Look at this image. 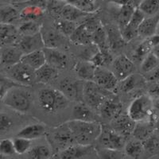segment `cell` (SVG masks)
Instances as JSON below:
<instances>
[{"label":"cell","mask_w":159,"mask_h":159,"mask_svg":"<svg viewBox=\"0 0 159 159\" xmlns=\"http://www.w3.org/2000/svg\"><path fill=\"white\" fill-rule=\"evenodd\" d=\"M74 138L76 144L92 146L99 138L102 130V125L98 122H84L70 120L67 122Z\"/></svg>","instance_id":"6da1fadb"},{"label":"cell","mask_w":159,"mask_h":159,"mask_svg":"<svg viewBox=\"0 0 159 159\" xmlns=\"http://www.w3.org/2000/svg\"><path fill=\"white\" fill-rule=\"evenodd\" d=\"M34 97L28 87L16 84L9 89L2 103L18 113H26L32 107Z\"/></svg>","instance_id":"7a4b0ae2"},{"label":"cell","mask_w":159,"mask_h":159,"mask_svg":"<svg viewBox=\"0 0 159 159\" xmlns=\"http://www.w3.org/2000/svg\"><path fill=\"white\" fill-rule=\"evenodd\" d=\"M38 103L46 113L53 114L68 107L69 100L58 89L45 88L38 92Z\"/></svg>","instance_id":"3957f363"},{"label":"cell","mask_w":159,"mask_h":159,"mask_svg":"<svg viewBox=\"0 0 159 159\" xmlns=\"http://www.w3.org/2000/svg\"><path fill=\"white\" fill-rule=\"evenodd\" d=\"M153 114V101L149 96L143 95L131 102L127 109V115L135 123L150 121Z\"/></svg>","instance_id":"277c9868"},{"label":"cell","mask_w":159,"mask_h":159,"mask_svg":"<svg viewBox=\"0 0 159 159\" xmlns=\"http://www.w3.org/2000/svg\"><path fill=\"white\" fill-rule=\"evenodd\" d=\"M111 96V92L105 90L93 81H84L83 101L93 110H99L103 102Z\"/></svg>","instance_id":"5b68a950"},{"label":"cell","mask_w":159,"mask_h":159,"mask_svg":"<svg viewBox=\"0 0 159 159\" xmlns=\"http://www.w3.org/2000/svg\"><path fill=\"white\" fill-rule=\"evenodd\" d=\"M7 78L18 85L30 87L36 82L35 70L22 61L7 68Z\"/></svg>","instance_id":"8992f818"},{"label":"cell","mask_w":159,"mask_h":159,"mask_svg":"<svg viewBox=\"0 0 159 159\" xmlns=\"http://www.w3.org/2000/svg\"><path fill=\"white\" fill-rule=\"evenodd\" d=\"M84 81L73 78H64L59 83L58 90L69 99V101L83 102Z\"/></svg>","instance_id":"52a82bcc"},{"label":"cell","mask_w":159,"mask_h":159,"mask_svg":"<svg viewBox=\"0 0 159 159\" xmlns=\"http://www.w3.org/2000/svg\"><path fill=\"white\" fill-rule=\"evenodd\" d=\"M97 140L102 148L120 150L125 147L126 137L119 134L112 127L102 125L101 132Z\"/></svg>","instance_id":"ba28073f"},{"label":"cell","mask_w":159,"mask_h":159,"mask_svg":"<svg viewBox=\"0 0 159 159\" xmlns=\"http://www.w3.org/2000/svg\"><path fill=\"white\" fill-rule=\"evenodd\" d=\"M50 138L54 146L60 149L61 151L72 145L76 144L72 131L67 123L52 129L50 133Z\"/></svg>","instance_id":"9c48e42d"},{"label":"cell","mask_w":159,"mask_h":159,"mask_svg":"<svg viewBox=\"0 0 159 159\" xmlns=\"http://www.w3.org/2000/svg\"><path fill=\"white\" fill-rule=\"evenodd\" d=\"M112 68L115 76L118 80H123L133 75L136 71L135 64L126 55H120L113 61Z\"/></svg>","instance_id":"30bf717a"},{"label":"cell","mask_w":159,"mask_h":159,"mask_svg":"<svg viewBox=\"0 0 159 159\" xmlns=\"http://www.w3.org/2000/svg\"><path fill=\"white\" fill-rule=\"evenodd\" d=\"M92 81L105 90L111 92L116 88L119 80L111 71L100 66L96 67Z\"/></svg>","instance_id":"8fae6325"},{"label":"cell","mask_w":159,"mask_h":159,"mask_svg":"<svg viewBox=\"0 0 159 159\" xmlns=\"http://www.w3.org/2000/svg\"><path fill=\"white\" fill-rule=\"evenodd\" d=\"M145 18L146 15L139 8H136L127 25L123 29L119 30L122 38L125 42H130L138 36V30L139 25Z\"/></svg>","instance_id":"7c38bea8"},{"label":"cell","mask_w":159,"mask_h":159,"mask_svg":"<svg viewBox=\"0 0 159 159\" xmlns=\"http://www.w3.org/2000/svg\"><path fill=\"white\" fill-rule=\"evenodd\" d=\"M16 45L23 52V54L34 51L42 50L45 48V44L41 32L33 35L21 36Z\"/></svg>","instance_id":"4fadbf2b"},{"label":"cell","mask_w":159,"mask_h":159,"mask_svg":"<svg viewBox=\"0 0 159 159\" xmlns=\"http://www.w3.org/2000/svg\"><path fill=\"white\" fill-rule=\"evenodd\" d=\"M21 38L18 28L14 24L0 23V48L16 45Z\"/></svg>","instance_id":"5bb4252c"},{"label":"cell","mask_w":159,"mask_h":159,"mask_svg":"<svg viewBox=\"0 0 159 159\" xmlns=\"http://www.w3.org/2000/svg\"><path fill=\"white\" fill-rule=\"evenodd\" d=\"M23 55V52L17 45L2 48L0 55V65L7 68L11 67L21 62Z\"/></svg>","instance_id":"9a60e30c"},{"label":"cell","mask_w":159,"mask_h":159,"mask_svg":"<svg viewBox=\"0 0 159 159\" xmlns=\"http://www.w3.org/2000/svg\"><path fill=\"white\" fill-rule=\"evenodd\" d=\"M45 52L46 63L51 65L57 69H64L68 66L69 59L67 55L62 51L58 49H52V48H46L43 49Z\"/></svg>","instance_id":"2e32d148"},{"label":"cell","mask_w":159,"mask_h":159,"mask_svg":"<svg viewBox=\"0 0 159 159\" xmlns=\"http://www.w3.org/2000/svg\"><path fill=\"white\" fill-rule=\"evenodd\" d=\"M95 152L92 146L74 144L60 152L61 159H83Z\"/></svg>","instance_id":"e0dca14e"},{"label":"cell","mask_w":159,"mask_h":159,"mask_svg":"<svg viewBox=\"0 0 159 159\" xmlns=\"http://www.w3.org/2000/svg\"><path fill=\"white\" fill-rule=\"evenodd\" d=\"M99 111L103 119L111 122L122 113V104L116 98L110 96L103 102Z\"/></svg>","instance_id":"ac0fdd59"},{"label":"cell","mask_w":159,"mask_h":159,"mask_svg":"<svg viewBox=\"0 0 159 159\" xmlns=\"http://www.w3.org/2000/svg\"><path fill=\"white\" fill-rule=\"evenodd\" d=\"M135 124V122L129 117L127 113V114L121 113L111 121L112 128L124 137L133 134Z\"/></svg>","instance_id":"d6986e66"},{"label":"cell","mask_w":159,"mask_h":159,"mask_svg":"<svg viewBox=\"0 0 159 159\" xmlns=\"http://www.w3.org/2000/svg\"><path fill=\"white\" fill-rule=\"evenodd\" d=\"M159 25V15L148 16L143 19L138 30V36L143 39L150 38L157 34V27Z\"/></svg>","instance_id":"ffe728a7"},{"label":"cell","mask_w":159,"mask_h":159,"mask_svg":"<svg viewBox=\"0 0 159 159\" xmlns=\"http://www.w3.org/2000/svg\"><path fill=\"white\" fill-rule=\"evenodd\" d=\"M93 111L84 102H78L72 109V119L84 122H97Z\"/></svg>","instance_id":"44dd1931"},{"label":"cell","mask_w":159,"mask_h":159,"mask_svg":"<svg viewBox=\"0 0 159 159\" xmlns=\"http://www.w3.org/2000/svg\"><path fill=\"white\" fill-rule=\"evenodd\" d=\"M19 20H21L20 11L13 4H0V23L15 25Z\"/></svg>","instance_id":"7402d4cb"},{"label":"cell","mask_w":159,"mask_h":159,"mask_svg":"<svg viewBox=\"0 0 159 159\" xmlns=\"http://www.w3.org/2000/svg\"><path fill=\"white\" fill-rule=\"evenodd\" d=\"M96 66L89 61H80L75 65V72L78 78L83 81H92Z\"/></svg>","instance_id":"603a6c76"},{"label":"cell","mask_w":159,"mask_h":159,"mask_svg":"<svg viewBox=\"0 0 159 159\" xmlns=\"http://www.w3.org/2000/svg\"><path fill=\"white\" fill-rule=\"evenodd\" d=\"M46 133V127L42 123H34L28 125L18 133V137H22L30 140H34L39 139Z\"/></svg>","instance_id":"cb8c5ba5"},{"label":"cell","mask_w":159,"mask_h":159,"mask_svg":"<svg viewBox=\"0 0 159 159\" xmlns=\"http://www.w3.org/2000/svg\"><path fill=\"white\" fill-rule=\"evenodd\" d=\"M21 61L27 65L34 70H37L46 63L45 52L42 50H37L34 52L25 53L22 56Z\"/></svg>","instance_id":"d4e9b609"},{"label":"cell","mask_w":159,"mask_h":159,"mask_svg":"<svg viewBox=\"0 0 159 159\" xmlns=\"http://www.w3.org/2000/svg\"><path fill=\"white\" fill-rule=\"evenodd\" d=\"M58 76V69L45 63L43 66L35 70L36 82L42 84H48L54 80Z\"/></svg>","instance_id":"484cf974"},{"label":"cell","mask_w":159,"mask_h":159,"mask_svg":"<svg viewBox=\"0 0 159 159\" xmlns=\"http://www.w3.org/2000/svg\"><path fill=\"white\" fill-rule=\"evenodd\" d=\"M41 33L45 44V47L58 49L65 43V40H64L65 36L57 30H46L45 31L41 30Z\"/></svg>","instance_id":"4316f807"},{"label":"cell","mask_w":159,"mask_h":159,"mask_svg":"<svg viewBox=\"0 0 159 159\" xmlns=\"http://www.w3.org/2000/svg\"><path fill=\"white\" fill-rule=\"evenodd\" d=\"M71 41L79 45H89L92 42V33L84 23L78 25L70 37Z\"/></svg>","instance_id":"83f0119b"},{"label":"cell","mask_w":159,"mask_h":159,"mask_svg":"<svg viewBox=\"0 0 159 159\" xmlns=\"http://www.w3.org/2000/svg\"><path fill=\"white\" fill-rule=\"evenodd\" d=\"M135 10V6L132 2L120 6V8L116 14V20H117L119 30L123 29L127 25Z\"/></svg>","instance_id":"f1b7e54d"},{"label":"cell","mask_w":159,"mask_h":159,"mask_svg":"<svg viewBox=\"0 0 159 159\" xmlns=\"http://www.w3.org/2000/svg\"><path fill=\"white\" fill-rule=\"evenodd\" d=\"M153 48H154V46L150 42V39L149 38L144 39V41L142 43L139 44L134 50V52H132V61H133V62L134 64H135V62L141 64L143 60L150 52H152Z\"/></svg>","instance_id":"f546056e"},{"label":"cell","mask_w":159,"mask_h":159,"mask_svg":"<svg viewBox=\"0 0 159 159\" xmlns=\"http://www.w3.org/2000/svg\"><path fill=\"white\" fill-rule=\"evenodd\" d=\"M45 10L34 5H27L20 11V18L23 22L36 21L43 15Z\"/></svg>","instance_id":"4dcf8cb0"},{"label":"cell","mask_w":159,"mask_h":159,"mask_svg":"<svg viewBox=\"0 0 159 159\" xmlns=\"http://www.w3.org/2000/svg\"><path fill=\"white\" fill-rule=\"evenodd\" d=\"M152 132H153V126L150 123V121L139 122L136 123L133 134L135 139L144 142L152 135Z\"/></svg>","instance_id":"1f68e13d"},{"label":"cell","mask_w":159,"mask_h":159,"mask_svg":"<svg viewBox=\"0 0 159 159\" xmlns=\"http://www.w3.org/2000/svg\"><path fill=\"white\" fill-rule=\"evenodd\" d=\"M89 15H90V14L83 12L82 11L78 9V8L75 7L73 6L68 3L64 6L61 10V15L62 16L63 19L74 22H76V20L79 19V18L87 16Z\"/></svg>","instance_id":"d6a6232c"},{"label":"cell","mask_w":159,"mask_h":159,"mask_svg":"<svg viewBox=\"0 0 159 159\" xmlns=\"http://www.w3.org/2000/svg\"><path fill=\"white\" fill-rule=\"evenodd\" d=\"M124 147L126 154L134 159H138L141 157L145 150L143 142L139 141L138 139L130 140L125 145Z\"/></svg>","instance_id":"836d02e7"},{"label":"cell","mask_w":159,"mask_h":159,"mask_svg":"<svg viewBox=\"0 0 159 159\" xmlns=\"http://www.w3.org/2000/svg\"><path fill=\"white\" fill-rule=\"evenodd\" d=\"M138 8L145 15L154 16L159 11V0H142Z\"/></svg>","instance_id":"e575fe53"},{"label":"cell","mask_w":159,"mask_h":159,"mask_svg":"<svg viewBox=\"0 0 159 159\" xmlns=\"http://www.w3.org/2000/svg\"><path fill=\"white\" fill-rule=\"evenodd\" d=\"M66 2L87 14H92L96 10V0H67Z\"/></svg>","instance_id":"d590c367"},{"label":"cell","mask_w":159,"mask_h":159,"mask_svg":"<svg viewBox=\"0 0 159 159\" xmlns=\"http://www.w3.org/2000/svg\"><path fill=\"white\" fill-rule=\"evenodd\" d=\"M56 30L64 35L65 37H71L75 30L76 29V24L74 22H71L65 19H61L55 23Z\"/></svg>","instance_id":"8d00e7d4"},{"label":"cell","mask_w":159,"mask_h":159,"mask_svg":"<svg viewBox=\"0 0 159 159\" xmlns=\"http://www.w3.org/2000/svg\"><path fill=\"white\" fill-rule=\"evenodd\" d=\"M159 66V61L154 54L150 52L140 64V69L143 74H147Z\"/></svg>","instance_id":"74e56055"},{"label":"cell","mask_w":159,"mask_h":159,"mask_svg":"<svg viewBox=\"0 0 159 159\" xmlns=\"http://www.w3.org/2000/svg\"><path fill=\"white\" fill-rule=\"evenodd\" d=\"M18 28L21 36L33 35L41 32V25L36 21L23 22Z\"/></svg>","instance_id":"f35d334b"},{"label":"cell","mask_w":159,"mask_h":159,"mask_svg":"<svg viewBox=\"0 0 159 159\" xmlns=\"http://www.w3.org/2000/svg\"><path fill=\"white\" fill-rule=\"evenodd\" d=\"M29 154L31 159H49L52 155V152L47 146L39 145L31 148Z\"/></svg>","instance_id":"ab89813d"},{"label":"cell","mask_w":159,"mask_h":159,"mask_svg":"<svg viewBox=\"0 0 159 159\" xmlns=\"http://www.w3.org/2000/svg\"><path fill=\"white\" fill-rule=\"evenodd\" d=\"M13 143L15 146V150L16 154H24L30 150L32 143L31 140L22 137H18L13 139Z\"/></svg>","instance_id":"60d3db41"},{"label":"cell","mask_w":159,"mask_h":159,"mask_svg":"<svg viewBox=\"0 0 159 159\" xmlns=\"http://www.w3.org/2000/svg\"><path fill=\"white\" fill-rule=\"evenodd\" d=\"M15 126V122L10 115L5 112H0V135L5 134Z\"/></svg>","instance_id":"b9f144b4"},{"label":"cell","mask_w":159,"mask_h":159,"mask_svg":"<svg viewBox=\"0 0 159 159\" xmlns=\"http://www.w3.org/2000/svg\"><path fill=\"white\" fill-rule=\"evenodd\" d=\"M16 154L13 140L10 139H3L0 140V155L12 157Z\"/></svg>","instance_id":"7bdbcfd3"},{"label":"cell","mask_w":159,"mask_h":159,"mask_svg":"<svg viewBox=\"0 0 159 159\" xmlns=\"http://www.w3.org/2000/svg\"><path fill=\"white\" fill-rule=\"evenodd\" d=\"M109 44L111 46L112 49H120V47L123 46L125 42L123 41V38L120 34V30L118 33L116 32L114 28H111L110 33H109Z\"/></svg>","instance_id":"ee69618b"},{"label":"cell","mask_w":159,"mask_h":159,"mask_svg":"<svg viewBox=\"0 0 159 159\" xmlns=\"http://www.w3.org/2000/svg\"><path fill=\"white\" fill-rule=\"evenodd\" d=\"M99 159H122L119 150L101 148L96 151Z\"/></svg>","instance_id":"f6af8a7d"},{"label":"cell","mask_w":159,"mask_h":159,"mask_svg":"<svg viewBox=\"0 0 159 159\" xmlns=\"http://www.w3.org/2000/svg\"><path fill=\"white\" fill-rule=\"evenodd\" d=\"M16 84H17L13 82L9 78L0 76V102H2V99L5 97L6 94L9 91V89Z\"/></svg>","instance_id":"bcb514c9"},{"label":"cell","mask_w":159,"mask_h":159,"mask_svg":"<svg viewBox=\"0 0 159 159\" xmlns=\"http://www.w3.org/2000/svg\"><path fill=\"white\" fill-rule=\"evenodd\" d=\"M145 150H148L150 153H154L159 150V140L154 136L151 135L147 140L143 142Z\"/></svg>","instance_id":"7dc6e473"},{"label":"cell","mask_w":159,"mask_h":159,"mask_svg":"<svg viewBox=\"0 0 159 159\" xmlns=\"http://www.w3.org/2000/svg\"><path fill=\"white\" fill-rule=\"evenodd\" d=\"M136 84H137V80H136V77L134 75H131L129 77L126 78L125 80H122V85H121V90L125 92H130L131 90L135 88Z\"/></svg>","instance_id":"c3c4849f"},{"label":"cell","mask_w":159,"mask_h":159,"mask_svg":"<svg viewBox=\"0 0 159 159\" xmlns=\"http://www.w3.org/2000/svg\"><path fill=\"white\" fill-rule=\"evenodd\" d=\"M145 79L150 82L153 83H157L159 81V66L152 70L151 72H148L144 75Z\"/></svg>","instance_id":"681fc988"},{"label":"cell","mask_w":159,"mask_h":159,"mask_svg":"<svg viewBox=\"0 0 159 159\" xmlns=\"http://www.w3.org/2000/svg\"><path fill=\"white\" fill-rule=\"evenodd\" d=\"M107 1L119 6H123L129 3V2H131V0H107Z\"/></svg>","instance_id":"f907efd6"},{"label":"cell","mask_w":159,"mask_h":159,"mask_svg":"<svg viewBox=\"0 0 159 159\" xmlns=\"http://www.w3.org/2000/svg\"><path fill=\"white\" fill-rule=\"evenodd\" d=\"M33 0H13V5H18V4H25L29 3Z\"/></svg>","instance_id":"816d5d0a"},{"label":"cell","mask_w":159,"mask_h":159,"mask_svg":"<svg viewBox=\"0 0 159 159\" xmlns=\"http://www.w3.org/2000/svg\"><path fill=\"white\" fill-rule=\"evenodd\" d=\"M152 52L154 53V56L157 57V59L159 61V44L158 45H155L154 48H153V49H152Z\"/></svg>","instance_id":"f5cc1de1"},{"label":"cell","mask_w":159,"mask_h":159,"mask_svg":"<svg viewBox=\"0 0 159 159\" xmlns=\"http://www.w3.org/2000/svg\"><path fill=\"white\" fill-rule=\"evenodd\" d=\"M49 159H61V157L59 154H52V155L49 157Z\"/></svg>","instance_id":"db71d44e"},{"label":"cell","mask_w":159,"mask_h":159,"mask_svg":"<svg viewBox=\"0 0 159 159\" xmlns=\"http://www.w3.org/2000/svg\"><path fill=\"white\" fill-rule=\"evenodd\" d=\"M12 2H13V0H0V4L10 3V2L12 3Z\"/></svg>","instance_id":"11a10c76"},{"label":"cell","mask_w":159,"mask_h":159,"mask_svg":"<svg viewBox=\"0 0 159 159\" xmlns=\"http://www.w3.org/2000/svg\"><path fill=\"white\" fill-rule=\"evenodd\" d=\"M142 2V0H131V2L135 6V4H137L138 6L139 5V3Z\"/></svg>","instance_id":"9f6ffc18"},{"label":"cell","mask_w":159,"mask_h":159,"mask_svg":"<svg viewBox=\"0 0 159 159\" xmlns=\"http://www.w3.org/2000/svg\"><path fill=\"white\" fill-rule=\"evenodd\" d=\"M0 159H17V158L13 157V156H12V157H7V156L0 155Z\"/></svg>","instance_id":"6f0895ef"},{"label":"cell","mask_w":159,"mask_h":159,"mask_svg":"<svg viewBox=\"0 0 159 159\" xmlns=\"http://www.w3.org/2000/svg\"><path fill=\"white\" fill-rule=\"evenodd\" d=\"M157 34L159 36V25H158V27H157V34Z\"/></svg>","instance_id":"680465c9"},{"label":"cell","mask_w":159,"mask_h":159,"mask_svg":"<svg viewBox=\"0 0 159 159\" xmlns=\"http://www.w3.org/2000/svg\"><path fill=\"white\" fill-rule=\"evenodd\" d=\"M59 1H67V0H59Z\"/></svg>","instance_id":"91938a15"},{"label":"cell","mask_w":159,"mask_h":159,"mask_svg":"<svg viewBox=\"0 0 159 159\" xmlns=\"http://www.w3.org/2000/svg\"><path fill=\"white\" fill-rule=\"evenodd\" d=\"M0 55H1V48H0Z\"/></svg>","instance_id":"94428289"}]
</instances>
